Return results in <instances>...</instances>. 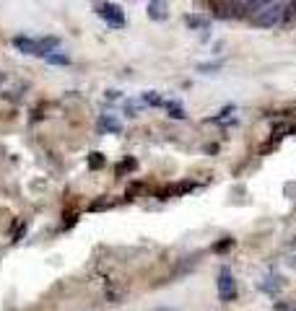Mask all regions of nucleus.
Here are the masks:
<instances>
[{
    "label": "nucleus",
    "instance_id": "obj_1",
    "mask_svg": "<svg viewBox=\"0 0 296 311\" xmlns=\"http://www.w3.org/2000/svg\"><path fill=\"white\" fill-rule=\"evenodd\" d=\"M281 18H283V5H278V3H265L260 10H255L252 24H255L257 29H273L276 24H281Z\"/></svg>",
    "mask_w": 296,
    "mask_h": 311
},
{
    "label": "nucleus",
    "instance_id": "obj_2",
    "mask_svg": "<svg viewBox=\"0 0 296 311\" xmlns=\"http://www.w3.org/2000/svg\"><path fill=\"white\" fill-rule=\"evenodd\" d=\"M94 10L107 21L112 29H122V26H125V13H122V8H120L117 3H96Z\"/></svg>",
    "mask_w": 296,
    "mask_h": 311
},
{
    "label": "nucleus",
    "instance_id": "obj_3",
    "mask_svg": "<svg viewBox=\"0 0 296 311\" xmlns=\"http://www.w3.org/2000/svg\"><path fill=\"white\" fill-rule=\"evenodd\" d=\"M219 296H221V301H234V298H236V283H234L231 272L226 267L219 275Z\"/></svg>",
    "mask_w": 296,
    "mask_h": 311
},
{
    "label": "nucleus",
    "instance_id": "obj_4",
    "mask_svg": "<svg viewBox=\"0 0 296 311\" xmlns=\"http://www.w3.org/2000/svg\"><path fill=\"white\" fill-rule=\"evenodd\" d=\"M13 44L24 52V55H37V57H42V52H39V42L37 39H29V37H16L13 39Z\"/></svg>",
    "mask_w": 296,
    "mask_h": 311
},
{
    "label": "nucleus",
    "instance_id": "obj_5",
    "mask_svg": "<svg viewBox=\"0 0 296 311\" xmlns=\"http://www.w3.org/2000/svg\"><path fill=\"white\" fill-rule=\"evenodd\" d=\"M99 127L101 130H107V132H122V122L117 120V117H112V114H104V117L99 120Z\"/></svg>",
    "mask_w": 296,
    "mask_h": 311
},
{
    "label": "nucleus",
    "instance_id": "obj_6",
    "mask_svg": "<svg viewBox=\"0 0 296 311\" xmlns=\"http://www.w3.org/2000/svg\"><path fill=\"white\" fill-rule=\"evenodd\" d=\"M148 16L151 18H166V5L164 3H148Z\"/></svg>",
    "mask_w": 296,
    "mask_h": 311
},
{
    "label": "nucleus",
    "instance_id": "obj_7",
    "mask_svg": "<svg viewBox=\"0 0 296 311\" xmlns=\"http://www.w3.org/2000/svg\"><path fill=\"white\" fill-rule=\"evenodd\" d=\"M44 60H47L50 65H68L71 60H68V55H60V52H50V55H44Z\"/></svg>",
    "mask_w": 296,
    "mask_h": 311
},
{
    "label": "nucleus",
    "instance_id": "obj_8",
    "mask_svg": "<svg viewBox=\"0 0 296 311\" xmlns=\"http://www.w3.org/2000/svg\"><path fill=\"white\" fill-rule=\"evenodd\" d=\"M281 288V280L278 278H268L265 283H260V291H268V293H276Z\"/></svg>",
    "mask_w": 296,
    "mask_h": 311
},
{
    "label": "nucleus",
    "instance_id": "obj_9",
    "mask_svg": "<svg viewBox=\"0 0 296 311\" xmlns=\"http://www.w3.org/2000/svg\"><path fill=\"white\" fill-rule=\"evenodd\" d=\"M143 101H146V104H151V107H161V104H164V99L158 96V94H153V91H148V94L143 96Z\"/></svg>",
    "mask_w": 296,
    "mask_h": 311
},
{
    "label": "nucleus",
    "instance_id": "obj_10",
    "mask_svg": "<svg viewBox=\"0 0 296 311\" xmlns=\"http://www.w3.org/2000/svg\"><path fill=\"white\" fill-rule=\"evenodd\" d=\"M88 166L91 169H101V166H104V156H101V153H91L88 156Z\"/></svg>",
    "mask_w": 296,
    "mask_h": 311
},
{
    "label": "nucleus",
    "instance_id": "obj_11",
    "mask_svg": "<svg viewBox=\"0 0 296 311\" xmlns=\"http://www.w3.org/2000/svg\"><path fill=\"white\" fill-rule=\"evenodd\" d=\"M169 114H172L174 120H185V109L177 107V104H169Z\"/></svg>",
    "mask_w": 296,
    "mask_h": 311
},
{
    "label": "nucleus",
    "instance_id": "obj_12",
    "mask_svg": "<svg viewBox=\"0 0 296 311\" xmlns=\"http://www.w3.org/2000/svg\"><path fill=\"white\" fill-rule=\"evenodd\" d=\"M187 24L195 26V29H203V26H206V21H203L200 16H187Z\"/></svg>",
    "mask_w": 296,
    "mask_h": 311
},
{
    "label": "nucleus",
    "instance_id": "obj_13",
    "mask_svg": "<svg viewBox=\"0 0 296 311\" xmlns=\"http://www.w3.org/2000/svg\"><path fill=\"white\" fill-rule=\"evenodd\" d=\"M128 169H135V158H128L122 166H117V174H122V171H128Z\"/></svg>",
    "mask_w": 296,
    "mask_h": 311
},
{
    "label": "nucleus",
    "instance_id": "obj_14",
    "mask_svg": "<svg viewBox=\"0 0 296 311\" xmlns=\"http://www.w3.org/2000/svg\"><path fill=\"white\" fill-rule=\"evenodd\" d=\"M200 70H219V62H211V65H200Z\"/></svg>",
    "mask_w": 296,
    "mask_h": 311
},
{
    "label": "nucleus",
    "instance_id": "obj_15",
    "mask_svg": "<svg viewBox=\"0 0 296 311\" xmlns=\"http://www.w3.org/2000/svg\"><path fill=\"white\" fill-rule=\"evenodd\" d=\"M289 267H291V270H296V257H291V259H289Z\"/></svg>",
    "mask_w": 296,
    "mask_h": 311
},
{
    "label": "nucleus",
    "instance_id": "obj_16",
    "mask_svg": "<svg viewBox=\"0 0 296 311\" xmlns=\"http://www.w3.org/2000/svg\"><path fill=\"white\" fill-rule=\"evenodd\" d=\"M156 311H166V309H156Z\"/></svg>",
    "mask_w": 296,
    "mask_h": 311
}]
</instances>
